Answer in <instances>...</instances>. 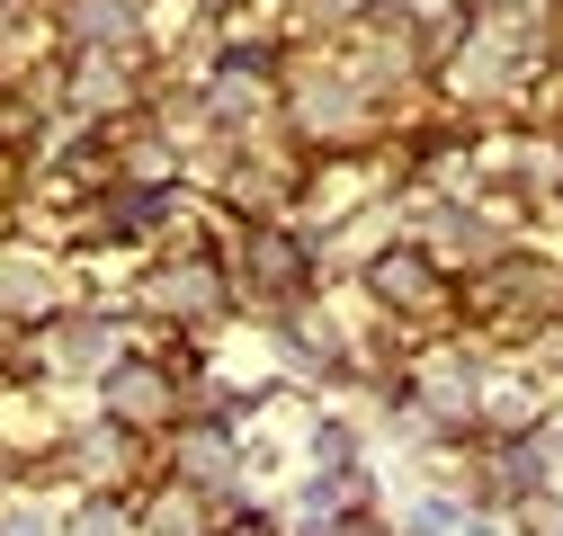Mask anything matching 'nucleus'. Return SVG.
Returning <instances> with one entry per match:
<instances>
[{"label": "nucleus", "instance_id": "f257e3e1", "mask_svg": "<svg viewBox=\"0 0 563 536\" xmlns=\"http://www.w3.org/2000/svg\"><path fill=\"white\" fill-rule=\"evenodd\" d=\"M411 242L430 250L448 278H456V268H465V278H483V268L510 259V233L492 224L483 206H465V197H430V206H411Z\"/></svg>", "mask_w": 563, "mask_h": 536}, {"label": "nucleus", "instance_id": "f03ea898", "mask_svg": "<svg viewBox=\"0 0 563 536\" xmlns=\"http://www.w3.org/2000/svg\"><path fill=\"white\" fill-rule=\"evenodd\" d=\"M99 412L117 421V429H170L179 412H188V384L170 376V367H153V358H117L108 376H99Z\"/></svg>", "mask_w": 563, "mask_h": 536}, {"label": "nucleus", "instance_id": "7ed1b4c3", "mask_svg": "<svg viewBox=\"0 0 563 536\" xmlns=\"http://www.w3.org/2000/svg\"><path fill=\"white\" fill-rule=\"evenodd\" d=\"M117 358H125V322H117V313L73 304V313H54V322H45V367H54V376H81V384H99Z\"/></svg>", "mask_w": 563, "mask_h": 536}, {"label": "nucleus", "instance_id": "20e7f679", "mask_svg": "<svg viewBox=\"0 0 563 536\" xmlns=\"http://www.w3.org/2000/svg\"><path fill=\"white\" fill-rule=\"evenodd\" d=\"M134 295H144L153 313H170V322H206V313H224L233 278H224V268L206 259V250H179V259H153Z\"/></svg>", "mask_w": 563, "mask_h": 536}, {"label": "nucleus", "instance_id": "39448f33", "mask_svg": "<svg viewBox=\"0 0 563 536\" xmlns=\"http://www.w3.org/2000/svg\"><path fill=\"white\" fill-rule=\"evenodd\" d=\"M367 295L394 304V313H439V304H448V268L402 233V242H385V250L367 259Z\"/></svg>", "mask_w": 563, "mask_h": 536}, {"label": "nucleus", "instance_id": "423d86ee", "mask_svg": "<svg viewBox=\"0 0 563 536\" xmlns=\"http://www.w3.org/2000/svg\"><path fill=\"white\" fill-rule=\"evenodd\" d=\"M287 125L305 134V144H340V134L367 125V90L340 81V72H331V81H296V90H287Z\"/></svg>", "mask_w": 563, "mask_h": 536}, {"label": "nucleus", "instance_id": "0eeeda50", "mask_svg": "<svg viewBox=\"0 0 563 536\" xmlns=\"http://www.w3.org/2000/svg\"><path fill=\"white\" fill-rule=\"evenodd\" d=\"M63 36H73V54L134 63L144 54V10L134 0H63Z\"/></svg>", "mask_w": 563, "mask_h": 536}, {"label": "nucleus", "instance_id": "6e6552de", "mask_svg": "<svg viewBox=\"0 0 563 536\" xmlns=\"http://www.w3.org/2000/svg\"><path fill=\"white\" fill-rule=\"evenodd\" d=\"M170 474L197 483V492H233V483H242V438H233L224 421H188L179 447H170Z\"/></svg>", "mask_w": 563, "mask_h": 536}, {"label": "nucleus", "instance_id": "1a4fd4ad", "mask_svg": "<svg viewBox=\"0 0 563 536\" xmlns=\"http://www.w3.org/2000/svg\"><path fill=\"white\" fill-rule=\"evenodd\" d=\"M0 313L54 322V313H73V287H63V268H45V259H0Z\"/></svg>", "mask_w": 563, "mask_h": 536}, {"label": "nucleus", "instance_id": "9d476101", "mask_svg": "<svg viewBox=\"0 0 563 536\" xmlns=\"http://www.w3.org/2000/svg\"><path fill=\"white\" fill-rule=\"evenodd\" d=\"M224 518H216V492H197V483H162L153 501H144V536H216Z\"/></svg>", "mask_w": 563, "mask_h": 536}, {"label": "nucleus", "instance_id": "9b49d317", "mask_svg": "<svg viewBox=\"0 0 563 536\" xmlns=\"http://www.w3.org/2000/svg\"><path fill=\"white\" fill-rule=\"evenodd\" d=\"M0 536H63V518L36 501H0Z\"/></svg>", "mask_w": 563, "mask_h": 536}, {"label": "nucleus", "instance_id": "f8f14e48", "mask_svg": "<svg viewBox=\"0 0 563 536\" xmlns=\"http://www.w3.org/2000/svg\"><path fill=\"white\" fill-rule=\"evenodd\" d=\"M216 536H287V527H277V518H251V510H242V518H224Z\"/></svg>", "mask_w": 563, "mask_h": 536}]
</instances>
